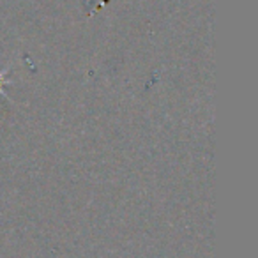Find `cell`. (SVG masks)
I'll list each match as a JSON object with an SVG mask.
<instances>
[{
  "label": "cell",
  "instance_id": "cell-1",
  "mask_svg": "<svg viewBox=\"0 0 258 258\" xmlns=\"http://www.w3.org/2000/svg\"><path fill=\"white\" fill-rule=\"evenodd\" d=\"M2 82H4V73H0V92H4L2 90Z\"/></svg>",
  "mask_w": 258,
  "mask_h": 258
}]
</instances>
